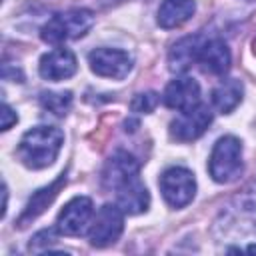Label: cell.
<instances>
[{
  "label": "cell",
  "instance_id": "8992f818",
  "mask_svg": "<svg viewBox=\"0 0 256 256\" xmlns=\"http://www.w3.org/2000/svg\"><path fill=\"white\" fill-rule=\"evenodd\" d=\"M124 230V210L118 204H102L88 228V240L96 248L114 244Z\"/></svg>",
  "mask_w": 256,
  "mask_h": 256
},
{
  "label": "cell",
  "instance_id": "8fae6325",
  "mask_svg": "<svg viewBox=\"0 0 256 256\" xmlns=\"http://www.w3.org/2000/svg\"><path fill=\"white\" fill-rule=\"evenodd\" d=\"M76 68H78L76 56L68 48H54V50L46 52L38 64L40 76L44 80H50V82H60V80L74 76Z\"/></svg>",
  "mask_w": 256,
  "mask_h": 256
},
{
  "label": "cell",
  "instance_id": "e0dca14e",
  "mask_svg": "<svg viewBox=\"0 0 256 256\" xmlns=\"http://www.w3.org/2000/svg\"><path fill=\"white\" fill-rule=\"evenodd\" d=\"M72 92L70 90H62V92H42L40 94V106L44 110H48L50 114L62 118L70 112L72 108Z\"/></svg>",
  "mask_w": 256,
  "mask_h": 256
},
{
  "label": "cell",
  "instance_id": "44dd1931",
  "mask_svg": "<svg viewBox=\"0 0 256 256\" xmlns=\"http://www.w3.org/2000/svg\"><path fill=\"white\" fill-rule=\"evenodd\" d=\"M246 252H256V244H250V246L246 248Z\"/></svg>",
  "mask_w": 256,
  "mask_h": 256
},
{
  "label": "cell",
  "instance_id": "5bb4252c",
  "mask_svg": "<svg viewBox=\"0 0 256 256\" xmlns=\"http://www.w3.org/2000/svg\"><path fill=\"white\" fill-rule=\"evenodd\" d=\"M204 42V36L202 34H192V36H184L180 38L172 48H170V54H168V68L172 72H184L188 70L196 58H198V50Z\"/></svg>",
  "mask_w": 256,
  "mask_h": 256
},
{
  "label": "cell",
  "instance_id": "6da1fadb",
  "mask_svg": "<svg viewBox=\"0 0 256 256\" xmlns=\"http://www.w3.org/2000/svg\"><path fill=\"white\" fill-rule=\"evenodd\" d=\"M102 184L116 194L124 214H142L150 208V192L140 178V162L126 150H116L104 164Z\"/></svg>",
  "mask_w": 256,
  "mask_h": 256
},
{
  "label": "cell",
  "instance_id": "ba28073f",
  "mask_svg": "<svg viewBox=\"0 0 256 256\" xmlns=\"http://www.w3.org/2000/svg\"><path fill=\"white\" fill-rule=\"evenodd\" d=\"M94 214V204L88 196H76L70 202L64 204V208L60 210L58 218H56V228L60 234L64 236H80Z\"/></svg>",
  "mask_w": 256,
  "mask_h": 256
},
{
  "label": "cell",
  "instance_id": "d6986e66",
  "mask_svg": "<svg viewBox=\"0 0 256 256\" xmlns=\"http://www.w3.org/2000/svg\"><path fill=\"white\" fill-rule=\"evenodd\" d=\"M58 228H44L40 232H36L30 240V252H48L50 250V244L56 242L58 238Z\"/></svg>",
  "mask_w": 256,
  "mask_h": 256
},
{
  "label": "cell",
  "instance_id": "2e32d148",
  "mask_svg": "<svg viewBox=\"0 0 256 256\" xmlns=\"http://www.w3.org/2000/svg\"><path fill=\"white\" fill-rule=\"evenodd\" d=\"M244 96V84L238 78H226L212 90V106L220 114H230Z\"/></svg>",
  "mask_w": 256,
  "mask_h": 256
},
{
  "label": "cell",
  "instance_id": "7a4b0ae2",
  "mask_svg": "<svg viewBox=\"0 0 256 256\" xmlns=\"http://www.w3.org/2000/svg\"><path fill=\"white\" fill-rule=\"evenodd\" d=\"M64 144V132L56 126H34L24 132L18 142V160L32 170H42L54 164Z\"/></svg>",
  "mask_w": 256,
  "mask_h": 256
},
{
  "label": "cell",
  "instance_id": "9a60e30c",
  "mask_svg": "<svg viewBox=\"0 0 256 256\" xmlns=\"http://www.w3.org/2000/svg\"><path fill=\"white\" fill-rule=\"evenodd\" d=\"M194 12H196L194 0H162L156 14V22L164 30L178 28L184 22H188L194 16Z\"/></svg>",
  "mask_w": 256,
  "mask_h": 256
},
{
  "label": "cell",
  "instance_id": "ac0fdd59",
  "mask_svg": "<svg viewBox=\"0 0 256 256\" xmlns=\"http://www.w3.org/2000/svg\"><path fill=\"white\" fill-rule=\"evenodd\" d=\"M160 98L156 92H140L132 98L130 102V110L136 112V114H150L156 106H158Z\"/></svg>",
  "mask_w": 256,
  "mask_h": 256
},
{
  "label": "cell",
  "instance_id": "9c48e42d",
  "mask_svg": "<svg viewBox=\"0 0 256 256\" xmlns=\"http://www.w3.org/2000/svg\"><path fill=\"white\" fill-rule=\"evenodd\" d=\"M210 124H212V110L204 104H198L188 112H180V116H176L170 122V136L176 142H192L200 138Z\"/></svg>",
  "mask_w": 256,
  "mask_h": 256
},
{
  "label": "cell",
  "instance_id": "277c9868",
  "mask_svg": "<svg viewBox=\"0 0 256 256\" xmlns=\"http://www.w3.org/2000/svg\"><path fill=\"white\" fill-rule=\"evenodd\" d=\"M242 170V142L232 134L218 138L208 158V172L212 180L218 184H230L240 178Z\"/></svg>",
  "mask_w": 256,
  "mask_h": 256
},
{
  "label": "cell",
  "instance_id": "52a82bcc",
  "mask_svg": "<svg viewBox=\"0 0 256 256\" xmlns=\"http://www.w3.org/2000/svg\"><path fill=\"white\" fill-rule=\"evenodd\" d=\"M90 70L102 78L124 80L134 66L132 56L120 48H96L88 54Z\"/></svg>",
  "mask_w": 256,
  "mask_h": 256
},
{
  "label": "cell",
  "instance_id": "7c38bea8",
  "mask_svg": "<svg viewBox=\"0 0 256 256\" xmlns=\"http://www.w3.org/2000/svg\"><path fill=\"white\" fill-rule=\"evenodd\" d=\"M196 62L202 66L204 72L224 76L230 70V62H232L230 48L222 38H204V42L198 50Z\"/></svg>",
  "mask_w": 256,
  "mask_h": 256
},
{
  "label": "cell",
  "instance_id": "4fadbf2b",
  "mask_svg": "<svg viewBox=\"0 0 256 256\" xmlns=\"http://www.w3.org/2000/svg\"><path fill=\"white\" fill-rule=\"evenodd\" d=\"M66 184V174H60L50 186H44V188H40V190H36L34 192V196L28 200V204H26V208H24V212L20 214V218H18V226L20 228H24L28 222H32V220H36L50 204H52V200L56 198V194L60 192V188Z\"/></svg>",
  "mask_w": 256,
  "mask_h": 256
},
{
  "label": "cell",
  "instance_id": "30bf717a",
  "mask_svg": "<svg viewBox=\"0 0 256 256\" xmlns=\"http://www.w3.org/2000/svg\"><path fill=\"white\" fill-rule=\"evenodd\" d=\"M162 100L176 112H188L200 104V84L190 76H180L166 86Z\"/></svg>",
  "mask_w": 256,
  "mask_h": 256
},
{
  "label": "cell",
  "instance_id": "ffe728a7",
  "mask_svg": "<svg viewBox=\"0 0 256 256\" xmlns=\"http://www.w3.org/2000/svg\"><path fill=\"white\" fill-rule=\"evenodd\" d=\"M16 122H18V114L4 102L2 104V130H10L12 124H16Z\"/></svg>",
  "mask_w": 256,
  "mask_h": 256
},
{
  "label": "cell",
  "instance_id": "5b68a950",
  "mask_svg": "<svg viewBox=\"0 0 256 256\" xmlns=\"http://www.w3.org/2000/svg\"><path fill=\"white\" fill-rule=\"evenodd\" d=\"M164 202L170 208H184L196 196V178L184 166H170L160 174L158 180Z\"/></svg>",
  "mask_w": 256,
  "mask_h": 256
},
{
  "label": "cell",
  "instance_id": "3957f363",
  "mask_svg": "<svg viewBox=\"0 0 256 256\" xmlns=\"http://www.w3.org/2000/svg\"><path fill=\"white\" fill-rule=\"evenodd\" d=\"M94 26V14L88 8H70L56 12L42 28L40 38L46 44H62L66 40L82 38Z\"/></svg>",
  "mask_w": 256,
  "mask_h": 256
}]
</instances>
